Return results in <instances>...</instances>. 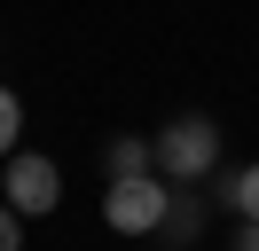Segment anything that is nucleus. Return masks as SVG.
I'll list each match as a JSON object with an SVG mask.
<instances>
[{
  "mask_svg": "<svg viewBox=\"0 0 259 251\" xmlns=\"http://www.w3.org/2000/svg\"><path fill=\"white\" fill-rule=\"evenodd\" d=\"M220 173V126L212 118H173V126H157V181H173V188H196V181H212Z\"/></svg>",
  "mask_w": 259,
  "mask_h": 251,
  "instance_id": "obj_1",
  "label": "nucleus"
},
{
  "mask_svg": "<svg viewBox=\"0 0 259 251\" xmlns=\"http://www.w3.org/2000/svg\"><path fill=\"white\" fill-rule=\"evenodd\" d=\"M165 212H173V181H157V173H134V181L102 188V228H118V235H157Z\"/></svg>",
  "mask_w": 259,
  "mask_h": 251,
  "instance_id": "obj_2",
  "label": "nucleus"
},
{
  "mask_svg": "<svg viewBox=\"0 0 259 251\" xmlns=\"http://www.w3.org/2000/svg\"><path fill=\"white\" fill-rule=\"evenodd\" d=\"M0 204H8L16 220H48L55 204H63V165L39 157V149H16L8 173H0Z\"/></svg>",
  "mask_w": 259,
  "mask_h": 251,
  "instance_id": "obj_3",
  "label": "nucleus"
},
{
  "mask_svg": "<svg viewBox=\"0 0 259 251\" xmlns=\"http://www.w3.org/2000/svg\"><path fill=\"white\" fill-rule=\"evenodd\" d=\"M102 173H110V181H134V173H157V141H142V134H118L110 149H102Z\"/></svg>",
  "mask_w": 259,
  "mask_h": 251,
  "instance_id": "obj_4",
  "label": "nucleus"
},
{
  "mask_svg": "<svg viewBox=\"0 0 259 251\" xmlns=\"http://www.w3.org/2000/svg\"><path fill=\"white\" fill-rule=\"evenodd\" d=\"M196 196H204V188H173V212H165V243H196V235H204V204H196Z\"/></svg>",
  "mask_w": 259,
  "mask_h": 251,
  "instance_id": "obj_5",
  "label": "nucleus"
},
{
  "mask_svg": "<svg viewBox=\"0 0 259 251\" xmlns=\"http://www.w3.org/2000/svg\"><path fill=\"white\" fill-rule=\"evenodd\" d=\"M220 196H228V212H236V220H259V157H251L243 173H228Z\"/></svg>",
  "mask_w": 259,
  "mask_h": 251,
  "instance_id": "obj_6",
  "label": "nucleus"
},
{
  "mask_svg": "<svg viewBox=\"0 0 259 251\" xmlns=\"http://www.w3.org/2000/svg\"><path fill=\"white\" fill-rule=\"evenodd\" d=\"M16 134H24V102H16V87H0V165L16 157Z\"/></svg>",
  "mask_w": 259,
  "mask_h": 251,
  "instance_id": "obj_7",
  "label": "nucleus"
},
{
  "mask_svg": "<svg viewBox=\"0 0 259 251\" xmlns=\"http://www.w3.org/2000/svg\"><path fill=\"white\" fill-rule=\"evenodd\" d=\"M0 251H24V220L8 212V204H0Z\"/></svg>",
  "mask_w": 259,
  "mask_h": 251,
  "instance_id": "obj_8",
  "label": "nucleus"
},
{
  "mask_svg": "<svg viewBox=\"0 0 259 251\" xmlns=\"http://www.w3.org/2000/svg\"><path fill=\"white\" fill-rule=\"evenodd\" d=\"M228 251H259V220H243V228H236V243H228Z\"/></svg>",
  "mask_w": 259,
  "mask_h": 251,
  "instance_id": "obj_9",
  "label": "nucleus"
}]
</instances>
